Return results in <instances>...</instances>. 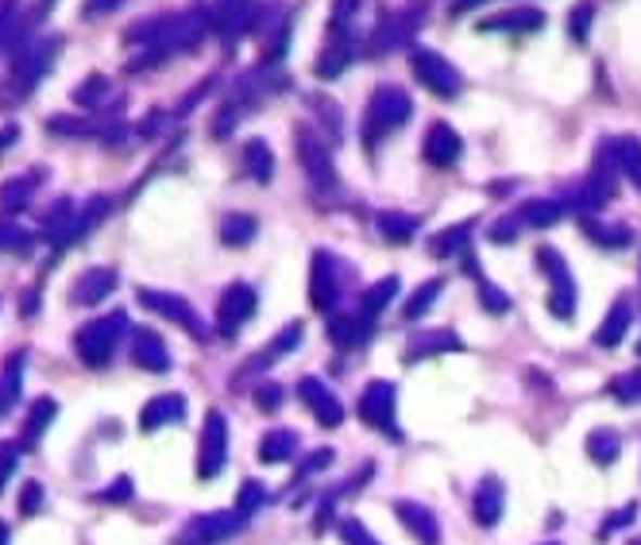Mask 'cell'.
<instances>
[{"label": "cell", "mask_w": 641, "mask_h": 545, "mask_svg": "<svg viewBox=\"0 0 641 545\" xmlns=\"http://www.w3.org/2000/svg\"><path fill=\"white\" fill-rule=\"evenodd\" d=\"M413 113V101L406 89L398 86H379L375 93H371L368 101V113H363V124H360V136L368 148H379V140L390 132H398L406 121H410Z\"/></svg>", "instance_id": "obj_1"}, {"label": "cell", "mask_w": 641, "mask_h": 545, "mask_svg": "<svg viewBox=\"0 0 641 545\" xmlns=\"http://www.w3.org/2000/svg\"><path fill=\"white\" fill-rule=\"evenodd\" d=\"M537 267L549 279V314L568 321L576 314V279H572L564 255L556 248H537Z\"/></svg>", "instance_id": "obj_2"}, {"label": "cell", "mask_w": 641, "mask_h": 545, "mask_svg": "<svg viewBox=\"0 0 641 545\" xmlns=\"http://www.w3.org/2000/svg\"><path fill=\"white\" fill-rule=\"evenodd\" d=\"M356 414L360 422H368L371 430L387 433V438H398V388L390 379H371L368 388L360 391V403H356Z\"/></svg>", "instance_id": "obj_3"}, {"label": "cell", "mask_w": 641, "mask_h": 545, "mask_svg": "<svg viewBox=\"0 0 641 545\" xmlns=\"http://www.w3.org/2000/svg\"><path fill=\"white\" fill-rule=\"evenodd\" d=\"M410 71H413V78L422 81L430 93H437V98H457L460 89H464V81H460L457 66H452L445 54L430 51V47H413Z\"/></svg>", "instance_id": "obj_4"}, {"label": "cell", "mask_w": 641, "mask_h": 545, "mask_svg": "<svg viewBox=\"0 0 641 545\" xmlns=\"http://www.w3.org/2000/svg\"><path fill=\"white\" fill-rule=\"evenodd\" d=\"M615 170H618L615 148H611V140H603L588 182L576 190V213H595V210H603L611 198H615Z\"/></svg>", "instance_id": "obj_5"}, {"label": "cell", "mask_w": 641, "mask_h": 545, "mask_svg": "<svg viewBox=\"0 0 641 545\" xmlns=\"http://www.w3.org/2000/svg\"><path fill=\"white\" fill-rule=\"evenodd\" d=\"M294 148H298V163H302V170L309 175V182L321 186V190H333L336 167H333V155H329V143L321 140L309 124H298V132H294Z\"/></svg>", "instance_id": "obj_6"}, {"label": "cell", "mask_w": 641, "mask_h": 545, "mask_svg": "<svg viewBox=\"0 0 641 545\" xmlns=\"http://www.w3.org/2000/svg\"><path fill=\"white\" fill-rule=\"evenodd\" d=\"M309 302L313 309L329 314L341 302V259L333 252H313V267H309Z\"/></svg>", "instance_id": "obj_7"}, {"label": "cell", "mask_w": 641, "mask_h": 545, "mask_svg": "<svg viewBox=\"0 0 641 545\" xmlns=\"http://www.w3.org/2000/svg\"><path fill=\"white\" fill-rule=\"evenodd\" d=\"M298 398H302V406L313 414L317 426H325V430H336V426L344 422L341 398H336L333 391H329V383H321L317 376L298 379Z\"/></svg>", "instance_id": "obj_8"}, {"label": "cell", "mask_w": 641, "mask_h": 545, "mask_svg": "<svg viewBox=\"0 0 641 545\" xmlns=\"http://www.w3.org/2000/svg\"><path fill=\"white\" fill-rule=\"evenodd\" d=\"M252 314H255V291L247 287V282H232L229 291H225V299H220L217 329H220L225 337H232Z\"/></svg>", "instance_id": "obj_9"}, {"label": "cell", "mask_w": 641, "mask_h": 545, "mask_svg": "<svg viewBox=\"0 0 641 545\" xmlns=\"http://www.w3.org/2000/svg\"><path fill=\"white\" fill-rule=\"evenodd\" d=\"M225 448H229V426H225V414L213 410L209 418H205V430H202V465H197V472L209 480V476H217L220 468H225Z\"/></svg>", "instance_id": "obj_10"}, {"label": "cell", "mask_w": 641, "mask_h": 545, "mask_svg": "<svg viewBox=\"0 0 641 545\" xmlns=\"http://www.w3.org/2000/svg\"><path fill=\"white\" fill-rule=\"evenodd\" d=\"M464 348V341H460L452 329H422V333H413L410 344H406L402 360L406 364H422V360H433V356H440V352H460Z\"/></svg>", "instance_id": "obj_11"}, {"label": "cell", "mask_w": 641, "mask_h": 545, "mask_svg": "<svg viewBox=\"0 0 641 545\" xmlns=\"http://www.w3.org/2000/svg\"><path fill=\"white\" fill-rule=\"evenodd\" d=\"M395 515H398V522H402L406 534H410L413 542L440 545V522H437V515H433L430 507H422V503H413V499H398Z\"/></svg>", "instance_id": "obj_12"}, {"label": "cell", "mask_w": 641, "mask_h": 545, "mask_svg": "<svg viewBox=\"0 0 641 545\" xmlns=\"http://www.w3.org/2000/svg\"><path fill=\"white\" fill-rule=\"evenodd\" d=\"M422 155L430 167H452V163H460V155H464V143H460V132L457 128H448V124H433L430 132H425V143H422Z\"/></svg>", "instance_id": "obj_13"}, {"label": "cell", "mask_w": 641, "mask_h": 545, "mask_svg": "<svg viewBox=\"0 0 641 545\" xmlns=\"http://www.w3.org/2000/svg\"><path fill=\"white\" fill-rule=\"evenodd\" d=\"M502 507H507V487H502L499 476H487L484 484L475 487V499H472V515H475V522H479V527H484V530L499 527Z\"/></svg>", "instance_id": "obj_14"}, {"label": "cell", "mask_w": 641, "mask_h": 545, "mask_svg": "<svg viewBox=\"0 0 641 545\" xmlns=\"http://www.w3.org/2000/svg\"><path fill=\"white\" fill-rule=\"evenodd\" d=\"M244 527V515H205L197 519L194 527L185 530L182 545H213V542H225L229 534Z\"/></svg>", "instance_id": "obj_15"}, {"label": "cell", "mask_w": 641, "mask_h": 545, "mask_svg": "<svg viewBox=\"0 0 641 545\" xmlns=\"http://www.w3.org/2000/svg\"><path fill=\"white\" fill-rule=\"evenodd\" d=\"M325 333L336 348H360V344H368V337H371V321L360 314H333L329 317Z\"/></svg>", "instance_id": "obj_16"}, {"label": "cell", "mask_w": 641, "mask_h": 545, "mask_svg": "<svg viewBox=\"0 0 641 545\" xmlns=\"http://www.w3.org/2000/svg\"><path fill=\"white\" fill-rule=\"evenodd\" d=\"M302 337H306V326H302V321H291V326L282 329V333L271 341V348L255 352V356H252V364H247L244 371H264V368H271V364H279V356H286V352H294V348H298V344H302Z\"/></svg>", "instance_id": "obj_17"}, {"label": "cell", "mask_w": 641, "mask_h": 545, "mask_svg": "<svg viewBox=\"0 0 641 545\" xmlns=\"http://www.w3.org/2000/svg\"><path fill=\"white\" fill-rule=\"evenodd\" d=\"M630 321H633L630 302L618 299L615 306H611V314L603 317V326H599V333H595V344H599V348H618V344H623V337H626V329H630Z\"/></svg>", "instance_id": "obj_18"}, {"label": "cell", "mask_w": 641, "mask_h": 545, "mask_svg": "<svg viewBox=\"0 0 641 545\" xmlns=\"http://www.w3.org/2000/svg\"><path fill=\"white\" fill-rule=\"evenodd\" d=\"M472 232H475V220H460L452 229H440L437 237L430 240V255L433 259H452V255H460L467 248Z\"/></svg>", "instance_id": "obj_19"}, {"label": "cell", "mask_w": 641, "mask_h": 545, "mask_svg": "<svg viewBox=\"0 0 641 545\" xmlns=\"http://www.w3.org/2000/svg\"><path fill=\"white\" fill-rule=\"evenodd\" d=\"M298 445L302 441L294 430H271L259 441V460H264V465H282V460H291L294 453H298Z\"/></svg>", "instance_id": "obj_20"}, {"label": "cell", "mask_w": 641, "mask_h": 545, "mask_svg": "<svg viewBox=\"0 0 641 545\" xmlns=\"http://www.w3.org/2000/svg\"><path fill=\"white\" fill-rule=\"evenodd\" d=\"M544 24V16L537 9H518V12H502V16L479 20V31H537Z\"/></svg>", "instance_id": "obj_21"}, {"label": "cell", "mask_w": 641, "mask_h": 545, "mask_svg": "<svg viewBox=\"0 0 641 545\" xmlns=\"http://www.w3.org/2000/svg\"><path fill=\"white\" fill-rule=\"evenodd\" d=\"M395 294H398V275H387V279H379L375 287H368V291L360 294V309H356V314L368 317V321H375V317L390 306Z\"/></svg>", "instance_id": "obj_22"}, {"label": "cell", "mask_w": 641, "mask_h": 545, "mask_svg": "<svg viewBox=\"0 0 641 545\" xmlns=\"http://www.w3.org/2000/svg\"><path fill=\"white\" fill-rule=\"evenodd\" d=\"M143 299H148L151 309H158V314H167V317H175V321H182V326L190 329V333H197V337L205 333L202 321H197V314H194L190 306H185L182 299H170V294H143Z\"/></svg>", "instance_id": "obj_23"}, {"label": "cell", "mask_w": 641, "mask_h": 545, "mask_svg": "<svg viewBox=\"0 0 641 545\" xmlns=\"http://www.w3.org/2000/svg\"><path fill=\"white\" fill-rule=\"evenodd\" d=\"M440 291H445V279H425L418 291L406 299V306H402V317L406 321H418V317H425L433 306H437V299H440Z\"/></svg>", "instance_id": "obj_24"}, {"label": "cell", "mask_w": 641, "mask_h": 545, "mask_svg": "<svg viewBox=\"0 0 641 545\" xmlns=\"http://www.w3.org/2000/svg\"><path fill=\"white\" fill-rule=\"evenodd\" d=\"M410 27H413V20H406V16L383 20V27H379L375 39H371V51L383 54V51H395V47L410 43Z\"/></svg>", "instance_id": "obj_25"}, {"label": "cell", "mask_w": 641, "mask_h": 545, "mask_svg": "<svg viewBox=\"0 0 641 545\" xmlns=\"http://www.w3.org/2000/svg\"><path fill=\"white\" fill-rule=\"evenodd\" d=\"M618 453H623V438H618V430H591L588 433V457L595 460V465H615Z\"/></svg>", "instance_id": "obj_26"}, {"label": "cell", "mask_w": 641, "mask_h": 545, "mask_svg": "<svg viewBox=\"0 0 641 545\" xmlns=\"http://www.w3.org/2000/svg\"><path fill=\"white\" fill-rule=\"evenodd\" d=\"M244 167H247V175H252L255 182H271V175H274L271 148H267L264 140H247L244 143Z\"/></svg>", "instance_id": "obj_27"}, {"label": "cell", "mask_w": 641, "mask_h": 545, "mask_svg": "<svg viewBox=\"0 0 641 545\" xmlns=\"http://www.w3.org/2000/svg\"><path fill=\"white\" fill-rule=\"evenodd\" d=\"M379 232L387 240H395V244H410L413 237H418V217H410V213H379Z\"/></svg>", "instance_id": "obj_28"}, {"label": "cell", "mask_w": 641, "mask_h": 545, "mask_svg": "<svg viewBox=\"0 0 641 545\" xmlns=\"http://www.w3.org/2000/svg\"><path fill=\"white\" fill-rule=\"evenodd\" d=\"M611 148H615L618 170L641 190V143L633 140V136H623V140H611Z\"/></svg>", "instance_id": "obj_29"}, {"label": "cell", "mask_w": 641, "mask_h": 545, "mask_svg": "<svg viewBox=\"0 0 641 545\" xmlns=\"http://www.w3.org/2000/svg\"><path fill=\"white\" fill-rule=\"evenodd\" d=\"M564 213L561 202H549V198H534V202L522 205V225H534V229H549V225H556Z\"/></svg>", "instance_id": "obj_30"}, {"label": "cell", "mask_w": 641, "mask_h": 545, "mask_svg": "<svg viewBox=\"0 0 641 545\" xmlns=\"http://www.w3.org/2000/svg\"><path fill=\"white\" fill-rule=\"evenodd\" d=\"M584 229H588V237L595 240L599 248H626L633 237L626 225H603V220H584Z\"/></svg>", "instance_id": "obj_31"}, {"label": "cell", "mask_w": 641, "mask_h": 545, "mask_svg": "<svg viewBox=\"0 0 641 545\" xmlns=\"http://www.w3.org/2000/svg\"><path fill=\"white\" fill-rule=\"evenodd\" d=\"M611 395H615L618 403H641V368L611 379Z\"/></svg>", "instance_id": "obj_32"}, {"label": "cell", "mask_w": 641, "mask_h": 545, "mask_svg": "<svg viewBox=\"0 0 641 545\" xmlns=\"http://www.w3.org/2000/svg\"><path fill=\"white\" fill-rule=\"evenodd\" d=\"M182 414V398H158V403H151L148 406V414H143V426H163V422H170V418H178Z\"/></svg>", "instance_id": "obj_33"}, {"label": "cell", "mask_w": 641, "mask_h": 545, "mask_svg": "<svg viewBox=\"0 0 641 545\" xmlns=\"http://www.w3.org/2000/svg\"><path fill=\"white\" fill-rule=\"evenodd\" d=\"M333 465V448H313L306 460L298 465V476H294V484H306L309 476H317L321 468H329Z\"/></svg>", "instance_id": "obj_34"}, {"label": "cell", "mask_w": 641, "mask_h": 545, "mask_svg": "<svg viewBox=\"0 0 641 545\" xmlns=\"http://www.w3.org/2000/svg\"><path fill=\"white\" fill-rule=\"evenodd\" d=\"M225 244H247L255 237V220L252 217H229L225 220V229H220Z\"/></svg>", "instance_id": "obj_35"}, {"label": "cell", "mask_w": 641, "mask_h": 545, "mask_svg": "<svg viewBox=\"0 0 641 545\" xmlns=\"http://www.w3.org/2000/svg\"><path fill=\"white\" fill-rule=\"evenodd\" d=\"M341 537H344V545H383L368 527H363L360 519H344L341 522Z\"/></svg>", "instance_id": "obj_36"}, {"label": "cell", "mask_w": 641, "mask_h": 545, "mask_svg": "<svg viewBox=\"0 0 641 545\" xmlns=\"http://www.w3.org/2000/svg\"><path fill=\"white\" fill-rule=\"evenodd\" d=\"M479 306L487 309V314H507L510 309V299L499 291V287H491V282H479Z\"/></svg>", "instance_id": "obj_37"}, {"label": "cell", "mask_w": 641, "mask_h": 545, "mask_svg": "<svg viewBox=\"0 0 641 545\" xmlns=\"http://www.w3.org/2000/svg\"><path fill=\"white\" fill-rule=\"evenodd\" d=\"M140 364L163 371V368H167V348H163L155 337H143V341H140Z\"/></svg>", "instance_id": "obj_38"}, {"label": "cell", "mask_w": 641, "mask_h": 545, "mask_svg": "<svg viewBox=\"0 0 641 545\" xmlns=\"http://www.w3.org/2000/svg\"><path fill=\"white\" fill-rule=\"evenodd\" d=\"M264 503H267V492L255 484V480H247L244 492H240V510H236V515H244V519H247V515H255V510L264 507Z\"/></svg>", "instance_id": "obj_39"}, {"label": "cell", "mask_w": 641, "mask_h": 545, "mask_svg": "<svg viewBox=\"0 0 641 545\" xmlns=\"http://www.w3.org/2000/svg\"><path fill=\"white\" fill-rule=\"evenodd\" d=\"M518 229H522V217L507 213V217L495 220V225H491V240H495V244H510V240L518 237Z\"/></svg>", "instance_id": "obj_40"}, {"label": "cell", "mask_w": 641, "mask_h": 545, "mask_svg": "<svg viewBox=\"0 0 641 545\" xmlns=\"http://www.w3.org/2000/svg\"><path fill=\"white\" fill-rule=\"evenodd\" d=\"M255 406H259V410H279L282 406V388L279 383H259V391H255Z\"/></svg>", "instance_id": "obj_41"}, {"label": "cell", "mask_w": 641, "mask_h": 545, "mask_svg": "<svg viewBox=\"0 0 641 545\" xmlns=\"http://www.w3.org/2000/svg\"><path fill=\"white\" fill-rule=\"evenodd\" d=\"M591 12H595V4H588V0H584L580 9H572V36L576 39H588V27H591Z\"/></svg>", "instance_id": "obj_42"}, {"label": "cell", "mask_w": 641, "mask_h": 545, "mask_svg": "<svg viewBox=\"0 0 641 545\" xmlns=\"http://www.w3.org/2000/svg\"><path fill=\"white\" fill-rule=\"evenodd\" d=\"M633 515H638V503H630V507H623V510H618V515H611V519H606L603 527H599V537H606V534H615V530L630 527Z\"/></svg>", "instance_id": "obj_43"}, {"label": "cell", "mask_w": 641, "mask_h": 545, "mask_svg": "<svg viewBox=\"0 0 641 545\" xmlns=\"http://www.w3.org/2000/svg\"><path fill=\"white\" fill-rule=\"evenodd\" d=\"M479 4H487V0H457V4H452V12H457V16H464V12L479 9Z\"/></svg>", "instance_id": "obj_44"}, {"label": "cell", "mask_w": 641, "mask_h": 545, "mask_svg": "<svg viewBox=\"0 0 641 545\" xmlns=\"http://www.w3.org/2000/svg\"><path fill=\"white\" fill-rule=\"evenodd\" d=\"M630 545H641V537H633V542H630Z\"/></svg>", "instance_id": "obj_45"}, {"label": "cell", "mask_w": 641, "mask_h": 545, "mask_svg": "<svg viewBox=\"0 0 641 545\" xmlns=\"http://www.w3.org/2000/svg\"><path fill=\"white\" fill-rule=\"evenodd\" d=\"M544 545H556V542H544Z\"/></svg>", "instance_id": "obj_46"}, {"label": "cell", "mask_w": 641, "mask_h": 545, "mask_svg": "<svg viewBox=\"0 0 641 545\" xmlns=\"http://www.w3.org/2000/svg\"><path fill=\"white\" fill-rule=\"evenodd\" d=\"M638 352H641V348H638Z\"/></svg>", "instance_id": "obj_47"}]
</instances>
